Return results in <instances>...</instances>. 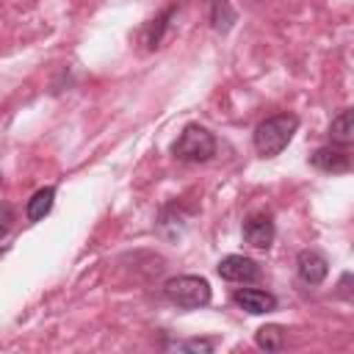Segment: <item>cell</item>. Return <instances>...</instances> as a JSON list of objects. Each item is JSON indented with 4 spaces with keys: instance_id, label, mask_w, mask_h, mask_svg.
<instances>
[{
    "instance_id": "cell-8",
    "label": "cell",
    "mask_w": 354,
    "mask_h": 354,
    "mask_svg": "<svg viewBox=\"0 0 354 354\" xmlns=\"http://www.w3.org/2000/svg\"><path fill=\"white\" fill-rule=\"evenodd\" d=\"M310 160H313L315 169L332 171V174L348 171V166H351V158H348V152L343 147H321V149H315V155Z\"/></svg>"
},
{
    "instance_id": "cell-7",
    "label": "cell",
    "mask_w": 354,
    "mask_h": 354,
    "mask_svg": "<svg viewBox=\"0 0 354 354\" xmlns=\"http://www.w3.org/2000/svg\"><path fill=\"white\" fill-rule=\"evenodd\" d=\"M232 301L241 310L252 313V315H263V313L277 310V299L271 293H266V290H257V288H241V290H235L232 293Z\"/></svg>"
},
{
    "instance_id": "cell-4",
    "label": "cell",
    "mask_w": 354,
    "mask_h": 354,
    "mask_svg": "<svg viewBox=\"0 0 354 354\" xmlns=\"http://www.w3.org/2000/svg\"><path fill=\"white\" fill-rule=\"evenodd\" d=\"M218 277L227 282H254L260 277V266L243 254H227L218 260Z\"/></svg>"
},
{
    "instance_id": "cell-5",
    "label": "cell",
    "mask_w": 354,
    "mask_h": 354,
    "mask_svg": "<svg viewBox=\"0 0 354 354\" xmlns=\"http://www.w3.org/2000/svg\"><path fill=\"white\" fill-rule=\"evenodd\" d=\"M274 221H271V216H266V213H252L246 221H243V238H246V243L249 246H254V249H268L271 243H274Z\"/></svg>"
},
{
    "instance_id": "cell-3",
    "label": "cell",
    "mask_w": 354,
    "mask_h": 354,
    "mask_svg": "<svg viewBox=\"0 0 354 354\" xmlns=\"http://www.w3.org/2000/svg\"><path fill=\"white\" fill-rule=\"evenodd\" d=\"M171 152H174V158H180V160L199 163V160L213 158V152H216V138H213V133H210L207 127H202V124H188V127L180 133V138L171 144Z\"/></svg>"
},
{
    "instance_id": "cell-10",
    "label": "cell",
    "mask_w": 354,
    "mask_h": 354,
    "mask_svg": "<svg viewBox=\"0 0 354 354\" xmlns=\"http://www.w3.org/2000/svg\"><path fill=\"white\" fill-rule=\"evenodd\" d=\"M329 136H332V141H335L337 147H346V144H351V141H354V113H351L348 108H346V111H340V116H335V119H332Z\"/></svg>"
},
{
    "instance_id": "cell-1",
    "label": "cell",
    "mask_w": 354,
    "mask_h": 354,
    "mask_svg": "<svg viewBox=\"0 0 354 354\" xmlns=\"http://www.w3.org/2000/svg\"><path fill=\"white\" fill-rule=\"evenodd\" d=\"M296 127H299V116L296 113H277V116L260 122L257 130H254V149H257V155L260 158L279 155L290 144Z\"/></svg>"
},
{
    "instance_id": "cell-2",
    "label": "cell",
    "mask_w": 354,
    "mask_h": 354,
    "mask_svg": "<svg viewBox=\"0 0 354 354\" xmlns=\"http://www.w3.org/2000/svg\"><path fill=\"white\" fill-rule=\"evenodd\" d=\"M163 293H166V299L171 304L183 307V310H196V307H205L210 301V285H207V279L194 277V274H183V277L166 279Z\"/></svg>"
},
{
    "instance_id": "cell-11",
    "label": "cell",
    "mask_w": 354,
    "mask_h": 354,
    "mask_svg": "<svg viewBox=\"0 0 354 354\" xmlns=\"http://www.w3.org/2000/svg\"><path fill=\"white\" fill-rule=\"evenodd\" d=\"M282 340H285V332H282V326H277V324L260 326L257 335H254V343H257L260 348H266V351H277V348L282 346Z\"/></svg>"
},
{
    "instance_id": "cell-6",
    "label": "cell",
    "mask_w": 354,
    "mask_h": 354,
    "mask_svg": "<svg viewBox=\"0 0 354 354\" xmlns=\"http://www.w3.org/2000/svg\"><path fill=\"white\" fill-rule=\"evenodd\" d=\"M296 268H299V277L307 282V285H321L329 274V263L324 254L313 252V249H304L299 252V260H296Z\"/></svg>"
},
{
    "instance_id": "cell-9",
    "label": "cell",
    "mask_w": 354,
    "mask_h": 354,
    "mask_svg": "<svg viewBox=\"0 0 354 354\" xmlns=\"http://www.w3.org/2000/svg\"><path fill=\"white\" fill-rule=\"evenodd\" d=\"M53 202H55V188L53 185H47V188H39L30 199H28V218L30 221H41L50 210H53Z\"/></svg>"
},
{
    "instance_id": "cell-12",
    "label": "cell",
    "mask_w": 354,
    "mask_h": 354,
    "mask_svg": "<svg viewBox=\"0 0 354 354\" xmlns=\"http://www.w3.org/2000/svg\"><path fill=\"white\" fill-rule=\"evenodd\" d=\"M11 218H14V216H11V207H3V210H0V238H3L6 230L11 227Z\"/></svg>"
}]
</instances>
